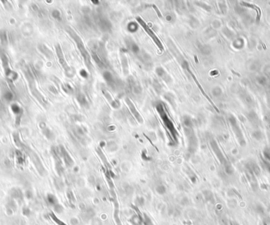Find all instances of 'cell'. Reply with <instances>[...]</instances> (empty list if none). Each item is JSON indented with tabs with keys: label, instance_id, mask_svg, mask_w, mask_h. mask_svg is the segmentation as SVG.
Returning <instances> with one entry per match:
<instances>
[{
	"label": "cell",
	"instance_id": "1",
	"mask_svg": "<svg viewBox=\"0 0 270 225\" xmlns=\"http://www.w3.org/2000/svg\"><path fill=\"white\" fill-rule=\"evenodd\" d=\"M66 32H68V34L70 35V36L74 39V41L75 42V43H76L77 45L78 49V51H80V53H81V57H82V58H83L84 62L85 64V66H87V68L91 71L92 69H93L91 56H90V54H89L88 51H87V49H86V47L85 46V43H84L82 39H81V37H80V36H79L72 28H66Z\"/></svg>",
	"mask_w": 270,
	"mask_h": 225
},
{
	"label": "cell",
	"instance_id": "2",
	"mask_svg": "<svg viewBox=\"0 0 270 225\" xmlns=\"http://www.w3.org/2000/svg\"><path fill=\"white\" fill-rule=\"evenodd\" d=\"M182 127L184 130V133L187 139L188 142V151L190 153H194L196 150L197 147V139L194 135L193 130V125H192L191 118L189 116H183L182 119Z\"/></svg>",
	"mask_w": 270,
	"mask_h": 225
},
{
	"label": "cell",
	"instance_id": "3",
	"mask_svg": "<svg viewBox=\"0 0 270 225\" xmlns=\"http://www.w3.org/2000/svg\"><path fill=\"white\" fill-rule=\"evenodd\" d=\"M157 111L158 113V114L160 115L161 120H162L163 123L164 127H166V129L168 131V133L170 134V135L172 136V140L174 142H177V137H178V132H177L174 125L172 122V120H171V118L169 117V116L167 115V112L165 110L164 106L163 105V104H158L157 105Z\"/></svg>",
	"mask_w": 270,
	"mask_h": 225
},
{
	"label": "cell",
	"instance_id": "4",
	"mask_svg": "<svg viewBox=\"0 0 270 225\" xmlns=\"http://www.w3.org/2000/svg\"><path fill=\"white\" fill-rule=\"evenodd\" d=\"M136 20H137V22H138V25H140V26H141V28L145 30V32L147 33L148 36L151 38V39H152V41L154 42L155 44H156V46L157 47V48H158L159 51H160V53H162V52L164 51V46H163V43L162 42H161V40L159 39V37L157 36V35H156V33L152 30V28L149 26V25H148L147 23H146L141 17H138L136 18Z\"/></svg>",
	"mask_w": 270,
	"mask_h": 225
},
{
	"label": "cell",
	"instance_id": "5",
	"mask_svg": "<svg viewBox=\"0 0 270 225\" xmlns=\"http://www.w3.org/2000/svg\"><path fill=\"white\" fill-rule=\"evenodd\" d=\"M55 50H56V54L57 56H58V58H59V63L61 64V66H62V68H63V69L65 70V74H66L68 77H73L74 75V69H72V68H70V67L68 66V64H67V62H66V58H65V56H64L63 52L62 51L61 47L59 46V44H57L56 45Z\"/></svg>",
	"mask_w": 270,
	"mask_h": 225
},
{
	"label": "cell",
	"instance_id": "6",
	"mask_svg": "<svg viewBox=\"0 0 270 225\" xmlns=\"http://www.w3.org/2000/svg\"><path fill=\"white\" fill-rule=\"evenodd\" d=\"M125 103L127 105L128 108H129V110H130V113H131V114L134 116V117L137 120L138 123H140V124H143L144 122V119H143L142 116L141 114L139 111L138 110V109L136 108L135 105L134 104L132 101L130 100L129 98H125Z\"/></svg>",
	"mask_w": 270,
	"mask_h": 225
},
{
	"label": "cell",
	"instance_id": "7",
	"mask_svg": "<svg viewBox=\"0 0 270 225\" xmlns=\"http://www.w3.org/2000/svg\"><path fill=\"white\" fill-rule=\"evenodd\" d=\"M167 47H168V48H169V50H170V51L172 52V54L174 55V57L175 58H176V60L178 61L179 63L181 64L182 61H185L184 58L182 57V54H181L180 51H179V48L176 47V45L173 43L172 40H171V39H168L167 42Z\"/></svg>",
	"mask_w": 270,
	"mask_h": 225
},
{
	"label": "cell",
	"instance_id": "8",
	"mask_svg": "<svg viewBox=\"0 0 270 225\" xmlns=\"http://www.w3.org/2000/svg\"><path fill=\"white\" fill-rule=\"evenodd\" d=\"M155 71H156V73H157V76H159L160 79H162L165 83H170L172 82V78L171 77V76L163 67L158 66V67L156 68Z\"/></svg>",
	"mask_w": 270,
	"mask_h": 225
},
{
	"label": "cell",
	"instance_id": "9",
	"mask_svg": "<svg viewBox=\"0 0 270 225\" xmlns=\"http://www.w3.org/2000/svg\"><path fill=\"white\" fill-rule=\"evenodd\" d=\"M120 60L121 66H122V70H123V74H124L125 76H127V75H129V73H130V69H129L128 58L124 52H121Z\"/></svg>",
	"mask_w": 270,
	"mask_h": 225
},
{
	"label": "cell",
	"instance_id": "10",
	"mask_svg": "<svg viewBox=\"0 0 270 225\" xmlns=\"http://www.w3.org/2000/svg\"><path fill=\"white\" fill-rule=\"evenodd\" d=\"M102 94H103V95L105 97V98L108 100V102L110 103L111 106L115 109H118L119 106H120V104L118 103L117 100H114L113 98H112V96L110 94V92L105 89V88H102Z\"/></svg>",
	"mask_w": 270,
	"mask_h": 225
},
{
	"label": "cell",
	"instance_id": "11",
	"mask_svg": "<svg viewBox=\"0 0 270 225\" xmlns=\"http://www.w3.org/2000/svg\"><path fill=\"white\" fill-rule=\"evenodd\" d=\"M60 152H61L62 157L64 160V162L67 167H71L74 164V161L71 158V157L69 154V153L66 151V150L63 147H60Z\"/></svg>",
	"mask_w": 270,
	"mask_h": 225
},
{
	"label": "cell",
	"instance_id": "12",
	"mask_svg": "<svg viewBox=\"0 0 270 225\" xmlns=\"http://www.w3.org/2000/svg\"><path fill=\"white\" fill-rule=\"evenodd\" d=\"M126 44H127L128 49L130 50V51L132 52L134 54L138 55V54L141 52V49L140 47H139V46H138V44L136 43L133 39H128L127 40H126Z\"/></svg>",
	"mask_w": 270,
	"mask_h": 225
},
{
	"label": "cell",
	"instance_id": "13",
	"mask_svg": "<svg viewBox=\"0 0 270 225\" xmlns=\"http://www.w3.org/2000/svg\"><path fill=\"white\" fill-rule=\"evenodd\" d=\"M103 77L106 83H108L109 85H113L115 83V78H114L112 73L109 71H104L103 73Z\"/></svg>",
	"mask_w": 270,
	"mask_h": 225
},
{
	"label": "cell",
	"instance_id": "14",
	"mask_svg": "<svg viewBox=\"0 0 270 225\" xmlns=\"http://www.w3.org/2000/svg\"><path fill=\"white\" fill-rule=\"evenodd\" d=\"M164 97L165 99L168 102V103H169L170 105H172L174 109H175V107H176V103H175L174 95L172 93H171V92H167V93L164 94Z\"/></svg>",
	"mask_w": 270,
	"mask_h": 225
},
{
	"label": "cell",
	"instance_id": "15",
	"mask_svg": "<svg viewBox=\"0 0 270 225\" xmlns=\"http://www.w3.org/2000/svg\"><path fill=\"white\" fill-rule=\"evenodd\" d=\"M77 100L79 103V104L81 105V106H87L88 104V100H87V98H86V96L84 95L83 93H79L78 95H77Z\"/></svg>",
	"mask_w": 270,
	"mask_h": 225
},
{
	"label": "cell",
	"instance_id": "16",
	"mask_svg": "<svg viewBox=\"0 0 270 225\" xmlns=\"http://www.w3.org/2000/svg\"><path fill=\"white\" fill-rule=\"evenodd\" d=\"M130 87L132 88L133 91H134V94L139 95V94L141 93V91H142V89L141 88L140 85H139L135 80H132V82L130 83Z\"/></svg>",
	"mask_w": 270,
	"mask_h": 225
},
{
	"label": "cell",
	"instance_id": "17",
	"mask_svg": "<svg viewBox=\"0 0 270 225\" xmlns=\"http://www.w3.org/2000/svg\"><path fill=\"white\" fill-rule=\"evenodd\" d=\"M127 29L129 32H137V30L138 29V22L131 21L127 25Z\"/></svg>",
	"mask_w": 270,
	"mask_h": 225
},
{
	"label": "cell",
	"instance_id": "18",
	"mask_svg": "<svg viewBox=\"0 0 270 225\" xmlns=\"http://www.w3.org/2000/svg\"><path fill=\"white\" fill-rule=\"evenodd\" d=\"M47 201H48V202H49L51 205H53V206H55L58 204V200H57V198H55V196L52 194H50L47 195Z\"/></svg>",
	"mask_w": 270,
	"mask_h": 225
},
{
	"label": "cell",
	"instance_id": "19",
	"mask_svg": "<svg viewBox=\"0 0 270 225\" xmlns=\"http://www.w3.org/2000/svg\"><path fill=\"white\" fill-rule=\"evenodd\" d=\"M153 88H154L155 91H157L158 94L161 93L162 88H161L160 83H159V81L157 80H153Z\"/></svg>",
	"mask_w": 270,
	"mask_h": 225
},
{
	"label": "cell",
	"instance_id": "20",
	"mask_svg": "<svg viewBox=\"0 0 270 225\" xmlns=\"http://www.w3.org/2000/svg\"><path fill=\"white\" fill-rule=\"evenodd\" d=\"M157 191L160 194H164L166 193V188L164 186H158L157 187Z\"/></svg>",
	"mask_w": 270,
	"mask_h": 225
},
{
	"label": "cell",
	"instance_id": "21",
	"mask_svg": "<svg viewBox=\"0 0 270 225\" xmlns=\"http://www.w3.org/2000/svg\"><path fill=\"white\" fill-rule=\"evenodd\" d=\"M145 220V225H153V224H152V220H150L149 217L147 216L146 215H145V220Z\"/></svg>",
	"mask_w": 270,
	"mask_h": 225
},
{
	"label": "cell",
	"instance_id": "22",
	"mask_svg": "<svg viewBox=\"0 0 270 225\" xmlns=\"http://www.w3.org/2000/svg\"><path fill=\"white\" fill-rule=\"evenodd\" d=\"M52 218H53V219H54V220H55V222L58 223V224H59V225H65V224H63V223L61 222V220H58V219H57V217H55V216L53 215V214H52Z\"/></svg>",
	"mask_w": 270,
	"mask_h": 225
},
{
	"label": "cell",
	"instance_id": "23",
	"mask_svg": "<svg viewBox=\"0 0 270 225\" xmlns=\"http://www.w3.org/2000/svg\"><path fill=\"white\" fill-rule=\"evenodd\" d=\"M153 8L156 9V11H157V13L158 14V16H159V17H162V15H161V14H160V12H159V10L157 9V6H153Z\"/></svg>",
	"mask_w": 270,
	"mask_h": 225
}]
</instances>
